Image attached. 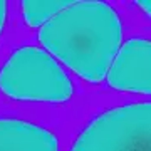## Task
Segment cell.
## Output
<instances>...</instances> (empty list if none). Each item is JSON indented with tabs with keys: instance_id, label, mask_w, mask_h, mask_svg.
Wrapping results in <instances>:
<instances>
[{
	"instance_id": "obj_8",
	"label": "cell",
	"mask_w": 151,
	"mask_h": 151,
	"mask_svg": "<svg viewBox=\"0 0 151 151\" xmlns=\"http://www.w3.org/2000/svg\"><path fill=\"white\" fill-rule=\"evenodd\" d=\"M138 5H139L141 9H143V10L151 17V0H139V2H138Z\"/></svg>"
},
{
	"instance_id": "obj_5",
	"label": "cell",
	"mask_w": 151,
	"mask_h": 151,
	"mask_svg": "<svg viewBox=\"0 0 151 151\" xmlns=\"http://www.w3.org/2000/svg\"><path fill=\"white\" fill-rule=\"evenodd\" d=\"M57 138L39 124L0 118V151H57Z\"/></svg>"
},
{
	"instance_id": "obj_4",
	"label": "cell",
	"mask_w": 151,
	"mask_h": 151,
	"mask_svg": "<svg viewBox=\"0 0 151 151\" xmlns=\"http://www.w3.org/2000/svg\"><path fill=\"white\" fill-rule=\"evenodd\" d=\"M111 87L151 94V40L129 39L114 57L108 72Z\"/></svg>"
},
{
	"instance_id": "obj_1",
	"label": "cell",
	"mask_w": 151,
	"mask_h": 151,
	"mask_svg": "<svg viewBox=\"0 0 151 151\" xmlns=\"http://www.w3.org/2000/svg\"><path fill=\"white\" fill-rule=\"evenodd\" d=\"M39 39L67 67L91 82L108 76L121 44V22L104 2H74L42 25Z\"/></svg>"
},
{
	"instance_id": "obj_3",
	"label": "cell",
	"mask_w": 151,
	"mask_h": 151,
	"mask_svg": "<svg viewBox=\"0 0 151 151\" xmlns=\"http://www.w3.org/2000/svg\"><path fill=\"white\" fill-rule=\"evenodd\" d=\"M70 151H151V103L124 104L99 114Z\"/></svg>"
},
{
	"instance_id": "obj_2",
	"label": "cell",
	"mask_w": 151,
	"mask_h": 151,
	"mask_svg": "<svg viewBox=\"0 0 151 151\" xmlns=\"http://www.w3.org/2000/svg\"><path fill=\"white\" fill-rule=\"evenodd\" d=\"M0 89L12 99L67 101L72 82L52 55L37 47H20L0 69Z\"/></svg>"
},
{
	"instance_id": "obj_6",
	"label": "cell",
	"mask_w": 151,
	"mask_h": 151,
	"mask_svg": "<svg viewBox=\"0 0 151 151\" xmlns=\"http://www.w3.org/2000/svg\"><path fill=\"white\" fill-rule=\"evenodd\" d=\"M72 4L70 0H25L22 4L24 19L30 27H40Z\"/></svg>"
},
{
	"instance_id": "obj_7",
	"label": "cell",
	"mask_w": 151,
	"mask_h": 151,
	"mask_svg": "<svg viewBox=\"0 0 151 151\" xmlns=\"http://www.w3.org/2000/svg\"><path fill=\"white\" fill-rule=\"evenodd\" d=\"M5 17H7V4L0 0V32H2V27H4Z\"/></svg>"
}]
</instances>
